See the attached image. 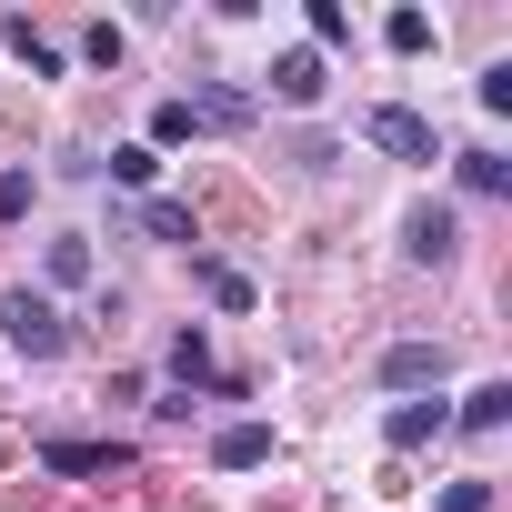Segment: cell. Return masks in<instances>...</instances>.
<instances>
[{
	"mask_svg": "<svg viewBox=\"0 0 512 512\" xmlns=\"http://www.w3.org/2000/svg\"><path fill=\"white\" fill-rule=\"evenodd\" d=\"M151 141H191V101H161L151 111Z\"/></svg>",
	"mask_w": 512,
	"mask_h": 512,
	"instance_id": "d6986e66",
	"label": "cell"
},
{
	"mask_svg": "<svg viewBox=\"0 0 512 512\" xmlns=\"http://www.w3.org/2000/svg\"><path fill=\"white\" fill-rule=\"evenodd\" d=\"M382 41H392V51H432V21H422V11H392Z\"/></svg>",
	"mask_w": 512,
	"mask_h": 512,
	"instance_id": "2e32d148",
	"label": "cell"
},
{
	"mask_svg": "<svg viewBox=\"0 0 512 512\" xmlns=\"http://www.w3.org/2000/svg\"><path fill=\"white\" fill-rule=\"evenodd\" d=\"M41 462H51V472H121L131 452H121V442H41Z\"/></svg>",
	"mask_w": 512,
	"mask_h": 512,
	"instance_id": "9c48e42d",
	"label": "cell"
},
{
	"mask_svg": "<svg viewBox=\"0 0 512 512\" xmlns=\"http://www.w3.org/2000/svg\"><path fill=\"white\" fill-rule=\"evenodd\" d=\"M462 432H502L512 422V382H482V392H462V412H452Z\"/></svg>",
	"mask_w": 512,
	"mask_h": 512,
	"instance_id": "30bf717a",
	"label": "cell"
},
{
	"mask_svg": "<svg viewBox=\"0 0 512 512\" xmlns=\"http://www.w3.org/2000/svg\"><path fill=\"white\" fill-rule=\"evenodd\" d=\"M442 512H492V482H452V492H442Z\"/></svg>",
	"mask_w": 512,
	"mask_h": 512,
	"instance_id": "44dd1931",
	"label": "cell"
},
{
	"mask_svg": "<svg viewBox=\"0 0 512 512\" xmlns=\"http://www.w3.org/2000/svg\"><path fill=\"white\" fill-rule=\"evenodd\" d=\"M452 241H462V221H452L442 201H422V211L402 221V251H412V262H452Z\"/></svg>",
	"mask_w": 512,
	"mask_h": 512,
	"instance_id": "277c9868",
	"label": "cell"
},
{
	"mask_svg": "<svg viewBox=\"0 0 512 512\" xmlns=\"http://www.w3.org/2000/svg\"><path fill=\"white\" fill-rule=\"evenodd\" d=\"M442 372H452L442 342H392V352H382V382H392V392H422V382L442 392Z\"/></svg>",
	"mask_w": 512,
	"mask_h": 512,
	"instance_id": "3957f363",
	"label": "cell"
},
{
	"mask_svg": "<svg viewBox=\"0 0 512 512\" xmlns=\"http://www.w3.org/2000/svg\"><path fill=\"white\" fill-rule=\"evenodd\" d=\"M191 131H251V91H231V81L191 91Z\"/></svg>",
	"mask_w": 512,
	"mask_h": 512,
	"instance_id": "52a82bcc",
	"label": "cell"
},
{
	"mask_svg": "<svg viewBox=\"0 0 512 512\" xmlns=\"http://www.w3.org/2000/svg\"><path fill=\"white\" fill-rule=\"evenodd\" d=\"M272 91H282L292 111H312V101L332 91V81H322V51H282V61H272Z\"/></svg>",
	"mask_w": 512,
	"mask_h": 512,
	"instance_id": "8992f818",
	"label": "cell"
},
{
	"mask_svg": "<svg viewBox=\"0 0 512 512\" xmlns=\"http://www.w3.org/2000/svg\"><path fill=\"white\" fill-rule=\"evenodd\" d=\"M0 41H11V51H21V61H31L41 81L61 71V41H51V31H31V21H0Z\"/></svg>",
	"mask_w": 512,
	"mask_h": 512,
	"instance_id": "8fae6325",
	"label": "cell"
},
{
	"mask_svg": "<svg viewBox=\"0 0 512 512\" xmlns=\"http://www.w3.org/2000/svg\"><path fill=\"white\" fill-rule=\"evenodd\" d=\"M312 41H322V51L352 41V11H342V0H312Z\"/></svg>",
	"mask_w": 512,
	"mask_h": 512,
	"instance_id": "9a60e30c",
	"label": "cell"
},
{
	"mask_svg": "<svg viewBox=\"0 0 512 512\" xmlns=\"http://www.w3.org/2000/svg\"><path fill=\"white\" fill-rule=\"evenodd\" d=\"M21 211H31V181H21V171H0V221H21Z\"/></svg>",
	"mask_w": 512,
	"mask_h": 512,
	"instance_id": "7402d4cb",
	"label": "cell"
},
{
	"mask_svg": "<svg viewBox=\"0 0 512 512\" xmlns=\"http://www.w3.org/2000/svg\"><path fill=\"white\" fill-rule=\"evenodd\" d=\"M111 181H131V191H151V181H161V151H151V141H131V151H111Z\"/></svg>",
	"mask_w": 512,
	"mask_h": 512,
	"instance_id": "7c38bea8",
	"label": "cell"
},
{
	"mask_svg": "<svg viewBox=\"0 0 512 512\" xmlns=\"http://www.w3.org/2000/svg\"><path fill=\"white\" fill-rule=\"evenodd\" d=\"M362 141L392 151V161H442V141H432V121H422L412 101H372V111H362Z\"/></svg>",
	"mask_w": 512,
	"mask_h": 512,
	"instance_id": "7a4b0ae2",
	"label": "cell"
},
{
	"mask_svg": "<svg viewBox=\"0 0 512 512\" xmlns=\"http://www.w3.org/2000/svg\"><path fill=\"white\" fill-rule=\"evenodd\" d=\"M171 372H181V382H211V342L181 332V342H171Z\"/></svg>",
	"mask_w": 512,
	"mask_h": 512,
	"instance_id": "e0dca14e",
	"label": "cell"
},
{
	"mask_svg": "<svg viewBox=\"0 0 512 512\" xmlns=\"http://www.w3.org/2000/svg\"><path fill=\"white\" fill-rule=\"evenodd\" d=\"M211 462H221V472H251V462H272V422H231V432L211 442Z\"/></svg>",
	"mask_w": 512,
	"mask_h": 512,
	"instance_id": "ba28073f",
	"label": "cell"
},
{
	"mask_svg": "<svg viewBox=\"0 0 512 512\" xmlns=\"http://www.w3.org/2000/svg\"><path fill=\"white\" fill-rule=\"evenodd\" d=\"M201 282H211V302H221V312H241V302H251V282H241V272H221V262H211Z\"/></svg>",
	"mask_w": 512,
	"mask_h": 512,
	"instance_id": "ffe728a7",
	"label": "cell"
},
{
	"mask_svg": "<svg viewBox=\"0 0 512 512\" xmlns=\"http://www.w3.org/2000/svg\"><path fill=\"white\" fill-rule=\"evenodd\" d=\"M51 282H91V241H51Z\"/></svg>",
	"mask_w": 512,
	"mask_h": 512,
	"instance_id": "ac0fdd59",
	"label": "cell"
},
{
	"mask_svg": "<svg viewBox=\"0 0 512 512\" xmlns=\"http://www.w3.org/2000/svg\"><path fill=\"white\" fill-rule=\"evenodd\" d=\"M462 191H512V161L502 151H462Z\"/></svg>",
	"mask_w": 512,
	"mask_h": 512,
	"instance_id": "4fadbf2b",
	"label": "cell"
},
{
	"mask_svg": "<svg viewBox=\"0 0 512 512\" xmlns=\"http://www.w3.org/2000/svg\"><path fill=\"white\" fill-rule=\"evenodd\" d=\"M141 231H151V241H191V211H181V201H141Z\"/></svg>",
	"mask_w": 512,
	"mask_h": 512,
	"instance_id": "5bb4252c",
	"label": "cell"
},
{
	"mask_svg": "<svg viewBox=\"0 0 512 512\" xmlns=\"http://www.w3.org/2000/svg\"><path fill=\"white\" fill-rule=\"evenodd\" d=\"M0 342L31 352V362H61V352H71V322H61L41 292H0Z\"/></svg>",
	"mask_w": 512,
	"mask_h": 512,
	"instance_id": "6da1fadb",
	"label": "cell"
},
{
	"mask_svg": "<svg viewBox=\"0 0 512 512\" xmlns=\"http://www.w3.org/2000/svg\"><path fill=\"white\" fill-rule=\"evenodd\" d=\"M432 432H452V402H392V422H382L392 452H422Z\"/></svg>",
	"mask_w": 512,
	"mask_h": 512,
	"instance_id": "5b68a950",
	"label": "cell"
}]
</instances>
